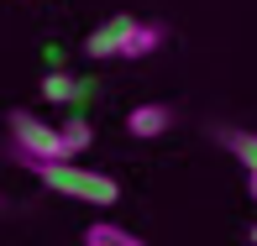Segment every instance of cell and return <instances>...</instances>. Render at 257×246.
<instances>
[{"label": "cell", "instance_id": "2", "mask_svg": "<svg viewBox=\"0 0 257 246\" xmlns=\"http://www.w3.org/2000/svg\"><path fill=\"white\" fill-rule=\"evenodd\" d=\"M6 136H11L16 162H27V168H37V162H58V157H63V147H58V126L42 121L37 110H11V115H6Z\"/></svg>", "mask_w": 257, "mask_h": 246}, {"label": "cell", "instance_id": "5", "mask_svg": "<svg viewBox=\"0 0 257 246\" xmlns=\"http://www.w3.org/2000/svg\"><path fill=\"white\" fill-rule=\"evenodd\" d=\"M42 100L48 105H79V100H89V84L63 74V68H53V74H42Z\"/></svg>", "mask_w": 257, "mask_h": 246}, {"label": "cell", "instance_id": "9", "mask_svg": "<svg viewBox=\"0 0 257 246\" xmlns=\"http://www.w3.org/2000/svg\"><path fill=\"white\" fill-rule=\"evenodd\" d=\"M84 246H147V241L115 220H95V225H84Z\"/></svg>", "mask_w": 257, "mask_h": 246}, {"label": "cell", "instance_id": "4", "mask_svg": "<svg viewBox=\"0 0 257 246\" xmlns=\"http://www.w3.org/2000/svg\"><path fill=\"white\" fill-rule=\"evenodd\" d=\"M173 126V105L163 100H147V105H132V115H126V136H137V142H153Z\"/></svg>", "mask_w": 257, "mask_h": 246}, {"label": "cell", "instance_id": "10", "mask_svg": "<svg viewBox=\"0 0 257 246\" xmlns=\"http://www.w3.org/2000/svg\"><path fill=\"white\" fill-rule=\"evenodd\" d=\"M247 194H252V204H257V173H247Z\"/></svg>", "mask_w": 257, "mask_h": 246}, {"label": "cell", "instance_id": "3", "mask_svg": "<svg viewBox=\"0 0 257 246\" xmlns=\"http://www.w3.org/2000/svg\"><path fill=\"white\" fill-rule=\"evenodd\" d=\"M132 27H137V16H105L100 27L84 37V58H121L126 37H132Z\"/></svg>", "mask_w": 257, "mask_h": 246}, {"label": "cell", "instance_id": "8", "mask_svg": "<svg viewBox=\"0 0 257 246\" xmlns=\"http://www.w3.org/2000/svg\"><path fill=\"white\" fill-rule=\"evenodd\" d=\"M89 142H95V126H89L84 115H68V121H58V147H63V157L89 152Z\"/></svg>", "mask_w": 257, "mask_h": 246}, {"label": "cell", "instance_id": "11", "mask_svg": "<svg viewBox=\"0 0 257 246\" xmlns=\"http://www.w3.org/2000/svg\"><path fill=\"white\" fill-rule=\"evenodd\" d=\"M247 236H252V246H257V225H252V230H247Z\"/></svg>", "mask_w": 257, "mask_h": 246}, {"label": "cell", "instance_id": "1", "mask_svg": "<svg viewBox=\"0 0 257 246\" xmlns=\"http://www.w3.org/2000/svg\"><path fill=\"white\" fill-rule=\"evenodd\" d=\"M32 173H37V178L48 183L53 194H63V199H79V204H95V209H110L115 199H121V183H115L110 173H100V168H79L74 157L37 162Z\"/></svg>", "mask_w": 257, "mask_h": 246}, {"label": "cell", "instance_id": "7", "mask_svg": "<svg viewBox=\"0 0 257 246\" xmlns=\"http://www.w3.org/2000/svg\"><path fill=\"white\" fill-rule=\"evenodd\" d=\"M220 147H226L247 173H257V131H247V126H220Z\"/></svg>", "mask_w": 257, "mask_h": 246}, {"label": "cell", "instance_id": "6", "mask_svg": "<svg viewBox=\"0 0 257 246\" xmlns=\"http://www.w3.org/2000/svg\"><path fill=\"white\" fill-rule=\"evenodd\" d=\"M163 42H168V27H163V21H137L126 48H121V58H153Z\"/></svg>", "mask_w": 257, "mask_h": 246}]
</instances>
